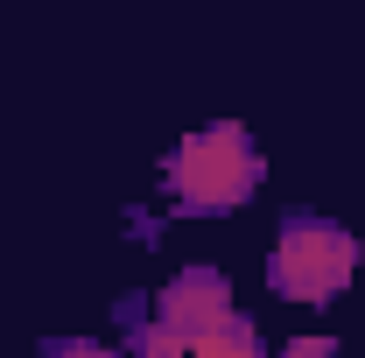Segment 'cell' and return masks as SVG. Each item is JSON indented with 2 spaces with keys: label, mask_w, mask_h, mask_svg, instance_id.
<instances>
[{
  "label": "cell",
  "mask_w": 365,
  "mask_h": 358,
  "mask_svg": "<svg viewBox=\"0 0 365 358\" xmlns=\"http://www.w3.org/2000/svg\"><path fill=\"white\" fill-rule=\"evenodd\" d=\"M267 176V155L253 148V134L239 120H218L204 134H182L169 155H162V190L176 197V211L190 218H218V211H239Z\"/></svg>",
  "instance_id": "6da1fadb"
},
{
  "label": "cell",
  "mask_w": 365,
  "mask_h": 358,
  "mask_svg": "<svg viewBox=\"0 0 365 358\" xmlns=\"http://www.w3.org/2000/svg\"><path fill=\"white\" fill-rule=\"evenodd\" d=\"M359 260L365 253L344 225L317 218V211H288L281 232H274L267 281H274V295H288V302H330V295H344V281L359 274Z\"/></svg>",
  "instance_id": "7a4b0ae2"
},
{
  "label": "cell",
  "mask_w": 365,
  "mask_h": 358,
  "mask_svg": "<svg viewBox=\"0 0 365 358\" xmlns=\"http://www.w3.org/2000/svg\"><path fill=\"white\" fill-rule=\"evenodd\" d=\"M232 281L218 267H182L162 295H155V323H169L182 344H197V337H211L218 323H232Z\"/></svg>",
  "instance_id": "3957f363"
},
{
  "label": "cell",
  "mask_w": 365,
  "mask_h": 358,
  "mask_svg": "<svg viewBox=\"0 0 365 358\" xmlns=\"http://www.w3.org/2000/svg\"><path fill=\"white\" fill-rule=\"evenodd\" d=\"M120 323H127V337H134V358H190V344H182L169 323L140 316V302H134V295L120 302Z\"/></svg>",
  "instance_id": "277c9868"
},
{
  "label": "cell",
  "mask_w": 365,
  "mask_h": 358,
  "mask_svg": "<svg viewBox=\"0 0 365 358\" xmlns=\"http://www.w3.org/2000/svg\"><path fill=\"white\" fill-rule=\"evenodd\" d=\"M190 358H267V344H260L253 316H232V323H218L211 337H197V344H190Z\"/></svg>",
  "instance_id": "5b68a950"
},
{
  "label": "cell",
  "mask_w": 365,
  "mask_h": 358,
  "mask_svg": "<svg viewBox=\"0 0 365 358\" xmlns=\"http://www.w3.org/2000/svg\"><path fill=\"white\" fill-rule=\"evenodd\" d=\"M36 358H120V352H106V344H91V337H49Z\"/></svg>",
  "instance_id": "8992f818"
},
{
  "label": "cell",
  "mask_w": 365,
  "mask_h": 358,
  "mask_svg": "<svg viewBox=\"0 0 365 358\" xmlns=\"http://www.w3.org/2000/svg\"><path fill=\"white\" fill-rule=\"evenodd\" d=\"M281 358H337V337H295Z\"/></svg>",
  "instance_id": "52a82bcc"
}]
</instances>
